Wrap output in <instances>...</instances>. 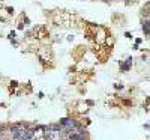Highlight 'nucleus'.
<instances>
[{"label": "nucleus", "mask_w": 150, "mask_h": 140, "mask_svg": "<svg viewBox=\"0 0 150 140\" xmlns=\"http://www.w3.org/2000/svg\"><path fill=\"white\" fill-rule=\"evenodd\" d=\"M27 140H33V139H27Z\"/></svg>", "instance_id": "obj_1"}]
</instances>
